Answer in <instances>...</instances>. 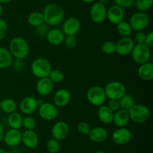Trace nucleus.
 I'll return each mask as SVG.
<instances>
[{
  "mask_svg": "<svg viewBox=\"0 0 153 153\" xmlns=\"http://www.w3.org/2000/svg\"><path fill=\"white\" fill-rule=\"evenodd\" d=\"M44 23L48 26H57L64 21V8L57 3H49L44 7L43 10Z\"/></svg>",
  "mask_w": 153,
  "mask_h": 153,
  "instance_id": "f257e3e1",
  "label": "nucleus"
},
{
  "mask_svg": "<svg viewBox=\"0 0 153 153\" xmlns=\"http://www.w3.org/2000/svg\"><path fill=\"white\" fill-rule=\"evenodd\" d=\"M8 50L13 58L16 59H25L29 54V44L25 38L22 37H14L10 40Z\"/></svg>",
  "mask_w": 153,
  "mask_h": 153,
  "instance_id": "f03ea898",
  "label": "nucleus"
},
{
  "mask_svg": "<svg viewBox=\"0 0 153 153\" xmlns=\"http://www.w3.org/2000/svg\"><path fill=\"white\" fill-rule=\"evenodd\" d=\"M31 72L35 77H47L52 70V64L47 58L44 57H38L32 61L31 64Z\"/></svg>",
  "mask_w": 153,
  "mask_h": 153,
  "instance_id": "7ed1b4c3",
  "label": "nucleus"
},
{
  "mask_svg": "<svg viewBox=\"0 0 153 153\" xmlns=\"http://www.w3.org/2000/svg\"><path fill=\"white\" fill-rule=\"evenodd\" d=\"M128 111L130 120L137 124L144 123L150 117L149 107L141 104H134Z\"/></svg>",
  "mask_w": 153,
  "mask_h": 153,
  "instance_id": "20e7f679",
  "label": "nucleus"
},
{
  "mask_svg": "<svg viewBox=\"0 0 153 153\" xmlns=\"http://www.w3.org/2000/svg\"><path fill=\"white\" fill-rule=\"evenodd\" d=\"M106 97L109 100H119L126 93V86L120 81L113 80L108 82L104 88Z\"/></svg>",
  "mask_w": 153,
  "mask_h": 153,
  "instance_id": "39448f33",
  "label": "nucleus"
},
{
  "mask_svg": "<svg viewBox=\"0 0 153 153\" xmlns=\"http://www.w3.org/2000/svg\"><path fill=\"white\" fill-rule=\"evenodd\" d=\"M131 55L134 62L138 64H144L150 62L151 48L145 44H137L134 45Z\"/></svg>",
  "mask_w": 153,
  "mask_h": 153,
  "instance_id": "423d86ee",
  "label": "nucleus"
},
{
  "mask_svg": "<svg viewBox=\"0 0 153 153\" xmlns=\"http://www.w3.org/2000/svg\"><path fill=\"white\" fill-rule=\"evenodd\" d=\"M86 96L90 104L98 107L104 104L107 99L104 88L99 86H94L88 88Z\"/></svg>",
  "mask_w": 153,
  "mask_h": 153,
  "instance_id": "0eeeda50",
  "label": "nucleus"
},
{
  "mask_svg": "<svg viewBox=\"0 0 153 153\" xmlns=\"http://www.w3.org/2000/svg\"><path fill=\"white\" fill-rule=\"evenodd\" d=\"M128 22L132 30L144 31L150 23V18L146 12L137 11L130 16Z\"/></svg>",
  "mask_w": 153,
  "mask_h": 153,
  "instance_id": "6e6552de",
  "label": "nucleus"
},
{
  "mask_svg": "<svg viewBox=\"0 0 153 153\" xmlns=\"http://www.w3.org/2000/svg\"><path fill=\"white\" fill-rule=\"evenodd\" d=\"M41 104V100H38L33 96H26L19 102V110L25 116H31L37 110Z\"/></svg>",
  "mask_w": 153,
  "mask_h": 153,
  "instance_id": "1a4fd4ad",
  "label": "nucleus"
},
{
  "mask_svg": "<svg viewBox=\"0 0 153 153\" xmlns=\"http://www.w3.org/2000/svg\"><path fill=\"white\" fill-rule=\"evenodd\" d=\"M37 111L40 118L47 122L53 121L58 117V107L50 102L42 103L38 106Z\"/></svg>",
  "mask_w": 153,
  "mask_h": 153,
  "instance_id": "9d476101",
  "label": "nucleus"
},
{
  "mask_svg": "<svg viewBox=\"0 0 153 153\" xmlns=\"http://www.w3.org/2000/svg\"><path fill=\"white\" fill-rule=\"evenodd\" d=\"M90 17L97 24L102 23L107 19V7L102 3L94 2L90 9Z\"/></svg>",
  "mask_w": 153,
  "mask_h": 153,
  "instance_id": "9b49d317",
  "label": "nucleus"
},
{
  "mask_svg": "<svg viewBox=\"0 0 153 153\" xmlns=\"http://www.w3.org/2000/svg\"><path fill=\"white\" fill-rule=\"evenodd\" d=\"M116 44V53L121 56H126L131 54L134 44L132 38L131 37H121Z\"/></svg>",
  "mask_w": 153,
  "mask_h": 153,
  "instance_id": "f8f14e48",
  "label": "nucleus"
},
{
  "mask_svg": "<svg viewBox=\"0 0 153 153\" xmlns=\"http://www.w3.org/2000/svg\"><path fill=\"white\" fill-rule=\"evenodd\" d=\"M2 141L9 147L17 146L22 142V131L19 129H8L4 132Z\"/></svg>",
  "mask_w": 153,
  "mask_h": 153,
  "instance_id": "ddd939ff",
  "label": "nucleus"
},
{
  "mask_svg": "<svg viewBox=\"0 0 153 153\" xmlns=\"http://www.w3.org/2000/svg\"><path fill=\"white\" fill-rule=\"evenodd\" d=\"M81 26H82L81 22L78 18L75 17V16H70L63 22L61 30L65 34V36H76L80 31Z\"/></svg>",
  "mask_w": 153,
  "mask_h": 153,
  "instance_id": "4468645a",
  "label": "nucleus"
},
{
  "mask_svg": "<svg viewBox=\"0 0 153 153\" xmlns=\"http://www.w3.org/2000/svg\"><path fill=\"white\" fill-rule=\"evenodd\" d=\"M132 136L131 131L126 127L118 128L112 134V140L117 145L123 146L128 143Z\"/></svg>",
  "mask_w": 153,
  "mask_h": 153,
  "instance_id": "2eb2a0df",
  "label": "nucleus"
},
{
  "mask_svg": "<svg viewBox=\"0 0 153 153\" xmlns=\"http://www.w3.org/2000/svg\"><path fill=\"white\" fill-rule=\"evenodd\" d=\"M52 137L61 141L66 139L70 134V126L64 121H58L53 124L51 130Z\"/></svg>",
  "mask_w": 153,
  "mask_h": 153,
  "instance_id": "dca6fc26",
  "label": "nucleus"
},
{
  "mask_svg": "<svg viewBox=\"0 0 153 153\" xmlns=\"http://www.w3.org/2000/svg\"><path fill=\"white\" fill-rule=\"evenodd\" d=\"M125 10L124 8L117 4H113L107 8V20L114 25H117L124 20Z\"/></svg>",
  "mask_w": 153,
  "mask_h": 153,
  "instance_id": "f3484780",
  "label": "nucleus"
},
{
  "mask_svg": "<svg viewBox=\"0 0 153 153\" xmlns=\"http://www.w3.org/2000/svg\"><path fill=\"white\" fill-rule=\"evenodd\" d=\"M71 100V92L67 88H60L53 97L54 104L58 108H62L69 104Z\"/></svg>",
  "mask_w": 153,
  "mask_h": 153,
  "instance_id": "a211bd4d",
  "label": "nucleus"
},
{
  "mask_svg": "<svg viewBox=\"0 0 153 153\" xmlns=\"http://www.w3.org/2000/svg\"><path fill=\"white\" fill-rule=\"evenodd\" d=\"M46 38L48 43L52 46H59L62 44L65 39V34L63 31L58 28H52L49 29L46 34Z\"/></svg>",
  "mask_w": 153,
  "mask_h": 153,
  "instance_id": "6ab92c4d",
  "label": "nucleus"
},
{
  "mask_svg": "<svg viewBox=\"0 0 153 153\" xmlns=\"http://www.w3.org/2000/svg\"><path fill=\"white\" fill-rule=\"evenodd\" d=\"M22 142L26 148L34 149L39 144V137L34 130H25L22 133Z\"/></svg>",
  "mask_w": 153,
  "mask_h": 153,
  "instance_id": "aec40b11",
  "label": "nucleus"
},
{
  "mask_svg": "<svg viewBox=\"0 0 153 153\" xmlns=\"http://www.w3.org/2000/svg\"><path fill=\"white\" fill-rule=\"evenodd\" d=\"M36 90L42 96H48L53 92L54 83L49 77L40 78L36 83Z\"/></svg>",
  "mask_w": 153,
  "mask_h": 153,
  "instance_id": "412c9836",
  "label": "nucleus"
},
{
  "mask_svg": "<svg viewBox=\"0 0 153 153\" xmlns=\"http://www.w3.org/2000/svg\"><path fill=\"white\" fill-rule=\"evenodd\" d=\"M88 135L89 139L92 142L95 143H101L108 139V133L105 128L97 126L94 128H91Z\"/></svg>",
  "mask_w": 153,
  "mask_h": 153,
  "instance_id": "4be33fe9",
  "label": "nucleus"
},
{
  "mask_svg": "<svg viewBox=\"0 0 153 153\" xmlns=\"http://www.w3.org/2000/svg\"><path fill=\"white\" fill-rule=\"evenodd\" d=\"M99 120L105 124H109L113 122L114 112L112 111L107 105H102L99 106L97 110Z\"/></svg>",
  "mask_w": 153,
  "mask_h": 153,
  "instance_id": "5701e85b",
  "label": "nucleus"
},
{
  "mask_svg": "<svg viewBox=\"0 0 153 153\" xmlns=\"http://www.w3.org/2000/svg\"><path fill=\"white\" fill-rule=\"evenodd\" d=\"M130 118L128 111L126 110L119 109L117 111L114 112V115L113 123L117 128L126 127L129 123Z\"/></svg>",
  "mask_w": 153,
  "mask_h": 153,
  "instance_id": "b1692460",
  "label": "nucleus"
},
{
  "mask_svg": "<svg viewBox=\"0 0 153 153\" xmlns=\"http://www.w3.org/2000/svg\"><path fill=\"white\" fill-rule=\"evenodd\" d=\"M139 78L144 81H151L153 79V63L151 62L140 64L137 69Z\"/></svg>",
  "mask_w": 153,
  "mask_h": 153,
  "instance_id": "393cba45",
  "label": "nucleus"
},
{
  "mask_svg": "<svg viewBox=\"0 0 153 153\" xmlns=\"http://www.w3.org/2000/svg\"><path fill=\"white\" fill-rule=\"evenodd\" d=\"M13 58L8 49L0 46V70L7 69L12 66Z\"/></svg>",
  "mask_w": 153,
  "mask_h": 153,
  "instance_id": "a878e982",
  "label": "nucleus"
},
{
  "mask_svg": "<svg viewBox=\"0 0 153 153\" xmlns=\"http://www.w3.org/2000/svg\"><path fill=\"white\" fill-rule=\"evenodd\" d=\"M22 119H23V117L22 114L15 111L12 113L8 114L7 121L10 128L20 130L21 128L22 127Z\"/></svg>",
  "mask_w": 153,
  "mask_h": 153,
  "instance_id": "bb28decb",
  "label": "nucleus"
},
{
  "mask_svg": "<svg viewBox=\"0 0 153 153\" xmlns=\"http://www.w3.org/2000/svg\"><path fill=\"white\" fill-rule=\"evenodd\" d=\"M17 109V104L16 100L12 98H4L0 101V110L6 114H10L15 112Z\"/></svg>",
  "mask_w": 153,
  "mask_h": 153,
  "instance_id": "cd10ccee",
  "label": "nucleus"
},
{
  "mask_svg": "<svg viewBox=\"0 0 153 153\" xmlns=\"http://www.w3.org/2000/svg\"><path fill=\"white\" fill-rule=\"evenodd\" d=\"M27 21H28V23L34 28L42 25V24L44 23V18H43V13L40 11H37V10L31 12L28 16Z\"/></svg>",
  "mask_w": 153,
  "mask_h": 153,
  "instance_id": "c85d7f7f",
  "label": "nucleus"
},
{
  "mask_svg": "<svg viewBox=\"0 0 153 153\" xmlns=\"http://www.w3.org/2000/svg\"><path fill=\"white\" fill-rule=\"evenodd\" d=\"M117 26V32L121 37H130L133 30L130 26L129 22L123 20Z\"/></svg>",
  "mask_w": 153,
  "mask_h": 153,
  "instance_id": "c756f323",
  "label": "nucleus"
},
{
  "mask_svg": "<svg viewBox=\"0 0 153 153\" xmlns=\"http://www.w3.org/2000/svg\"><path fill=\"white\" fill-rule=\"evenodd\" d=\"M119 104L120 109L128 110L136 103L132 95L126 93L120 99H119Z\"/></svg>",
  "mask_w": 153,
  "mask_h": 153,
  "instance_id": "7c9ffc66",
  "label": "nucleus"
},
{
  "mask_svg": "<svg viewBox=\"0 0 153 153\" xmlns=\"http://www.w3.org/2000/svg\"><path fill=\"white\" fill-rule=\"evenodd\" d=\"M153 0H135L134 5L138 11L146 12L152 7Z\"/></svg>",
  "mask_w": 153,
  "mask_h": 153,
  "instance_id": "2f4dec72",
  "label": "nucleus"
},
{
  "mask_svg": "<svg viewBox=\"0 0 153 153\" xmlns=\"http://www.w3.org/2000/svg\"><path fill=\"white\" fill-rule=\"evenodd\" d=\"M48 77L50 79V80L55 83H61L64 80V74L61 70H58V69H52L49 72Z\"/></svg>",
  "mask_w": 153,
  "mask_h": 153,
  "instance_id": "473e14b6",
  "label": "nucleus"
},
{
  "mask_svg": "<svg viewBox=\"0 0 153 153\" xmlns=\"http://www.w3.org/2000/svg\"><path fill=\"white\" fill-rule=\"evenodd\" d=\"M61 148V144L58 140L52 137L46 142V149L49 153H58Z\"/></svg>",
  "mask_w": 153,
  "mask_h": 153,
  "instance_id": "72a5a7b5",
  "label": "nucleus"
},
{
  "mask_svg": "<svg viewBox=\"0 0 153 153\" xmlns=\"http://www.w3.org/2000/svg\"><path fill=\"white\" fill-rule=\"evenodd\" d=\"M102 51L106 55H114L116 53V44L111 40H107L102 45Z\"/></svg>",
  "mask_w": 153,
  "mask_h": 153,
  "instance_id": "f704fd0d",
  "label": "nucleus"
},
{
  "mask_svg": "<svg viewBox=\"0 0 153 153\" xmlns=\"http://www.w3.org/2000/svg\"><path fill=\"white\" fill-rule=\"evenodd\" d=\"M36 124H37V122H36L35 118L31 116H25V117H23L22 127L25 130H34Z\"/></svg>",
  "mask_w": 153,
  "mask_h": 153,
  "instance_id": "c9c22d12",
  "label": "nucleus"
},
{
  "mask_svg": "<svg viewBox=\"0 0 153 153\" xmlns=\"http://www.w3.org/2000/svg\"><path fill=\"white\" fill-rule=\"evenodd\" d=\"M8 32V25L4 20L0 18V41L4 40Z\"/></svg>",
  "mask_w": 153,
  "mask_h": 153,
  "instance_id": "e433bc0d",
  "label": "nucleus"
},
{
  "mask_svg": "<svg viewBox=\"0 0 153 153\" xmlns=\"http://www.w3.org/2000/svg\"><path fill=\"white\" fill-rule=\"evenodd\" d=\"M91 128L90 124L86 122H80L77 124V130L80 134L83 135H88L91 130Z\"/></svg>",
  "mask_w": 153,
  "mask_h": 153,
  "instance_id": "4c0bfd02",
  "label": "nucleus"
},
{
  "mask_svg": "<svg viewBox=\"0 0 153 153\" xmlns=\"http://www.w3.org/2000/svg\"><path fill=\"white\" fill-rule=\"evenodd\" d=\"M64 43L68 49H74L77 45V38L74 35L65 36Z\"/></svg>",
  "mask_w": 153,
  "mask_h": 153,
  "instance_id": "58836bf2",
  "label": "nucleus"
},
{
  "mask_svg": "<svg viewBox=\"0 0 153 153\" xmlns=\"http://www.w3.org/2000/svg\"><path fill=\"white\" fill-rule=\"evenodd\" d=\"M146 35V34L143 31H136L132 38L134 44H144Z\"/></svg>",
  "mask_w": 153,
  "mask_h": 153,
  "instance_id": "ea45409f",
  "label": "nucleus"
},
{
  "mask_svg": "<svg viewBox=\"0 0 153 153\" xmlns=\"http://www.w3.org/2000/svg\"><path fill=\"white\" fill-rule=\"evenodd\" d=\"M115 4L120 6L123 8H129L132 7L135 0H113Z\"/></svg>",
  "mask_w": 153,
  "mask_h": 153,
  "instance_id": "a19ab883",
  "label": "nucleus"
},
{
  "mask_svg": "<svg viewBox=\"0 0 153 153\" xmlns=\"http://www.w3.org/2000/svg\"><path fill=\"white\" fill-rule=\"evenodd\" d=\"M49 31L48 28V26L46 25L45 23L42 24V25L39 26L35 28V32L37 35L39 36H46V33Z\"/></svg>",
  "mask_w": 153,
  "mask_h": 153,
  "instance_id": "79ce46f5",
  "label": "nucleus"
},
{
  "mask_svg": "<svg viewBox=\"0 0 153 153\" xmlns=\"http://www.w3.org/2000/svg\"><path fill=\"white\" fill-rule=\"evenodd\" d=\"M107 106H108L112 111H114V112H116L118 110L120 109V107L119 100H109Z\"/></svg>",
  "mask_w": 153,
  "mask_h": 153,
  "instance_id": "37998d69",
  "label": "nucleus"
},
{
  "mask_svg": "<svg viewBox=\"0 0 153 153\" xmlns=\"http://www.w3.org/2000/svg\"><path fill=\"white\" fill-rule=\"evenodd\" d=\"M12 66H13L15 70H16V71H21V70H23L24 66L25 65H24L23 60L16 59L15 61L13 62Z\"/></svg>",
  "mask_w": 153,
  "mask_h": 153,
  "instance_id": "c03bdc74",
  "label": "nucleus"
},
{
  "mask_svg": "<svg viewBox=\"0 0 153 153\" xmlns=\"http://www.w3.org/2000/svg\"><path fill=\"white\" fill-rule=\"evenodd\" d=\"M144 44L149 48H152L153 46V32H149L147 33L146 35V38H145Z\"/></svg>",
  "mask_w": 153,
  "mask_h": 153,
  "instance_id": "a18cd8bd",
  "label": "nucleus"
},
{
  "mask_svg": "<svg viewBox=\"0 0 153 153\" xmlns=\"http://www.w3.org/2000/svg\"><path fill=\"white\" fill-rule=\"evenodd\" d=\"M4 126L3 124L0 122V142L2 141L3 140V136H4Z\"/></svg>",
  "mask_w": 153,
  "mask_h": 153,
  "instance_id": "49530a36",
  "label": "nucleus"
},
{
  "mask_svg": "<svg viewBox=\"0 0 153 153\" xmlns=\"http://www.w3.org/2000/svg\"><path fill=\"white\" fill-rule=\"evenodd\" d=\"M82 2L85 3V4H92L94 3L96 0H81Z\"/></svg>",
  "mask_w": 153,
  "mask_h": 153,
  "instance_id": "de8ad7c7",
  "label": "nucleus"
},
{
  "mask_svg": "<svg viewBox=\"0 0 153 153\" xmlns=\"http://www.w3.org/2000/svg\"><path fill=\"white\" fill-rule=\"evenodd\" d=\"M99 2L102 3L104 5H107L109 2V0H99Z\"/></svg>",
  "mask_w": 153,
  "mask_h": 153,
  "instance_id": "09e8293b",
  "label": "nucleus"
},
{
  "mask_svg": "<svg viewBox=\"0 0 153 153\" xmlns=\"http://www.w3.org/2000/svg\"><path fill=\"white\" fill-rule=\"evenodd\" d=\"M12 0H0V4H7V3L10 2Z\"/></svg>",
  "mask_w": 153,
  "mask_h": 153,
  "instance_id": "8fccbe9b",
  "label": "nucleus"
},
{
  "mask_svg": "<svg viewBox=\"0 0 153 153\" xmlns=\"http://www.w3.org/2000/svg\"><path fill=\"white\" fill-rule=\"evenodd\" d=\"M2 14H3V7H2V4H0V18H1Z\"/></svg>",
  "mask_w": 153,
  "mask_h": 153,
  "instance_id": "3c124183",
  "label": "nucleus"
},
{
  "mask_svg": "<svg viewBox=\"0 0 153 153\" xmlns=\"http://www.w3.org/2000/svg\"><path fill=\"white\" fill-rule=\"evenodd\" d=\"M0 153H9L7 150L4 149V148H0Z\"/></svg>",
  "mask_w": 153,
  "mask_h": 153,
  "instance_id": "603ef678",
  "label": "nucleus"
},
{
  "mask_svg": "<svg viewBox=\"0 0 153 153\" xmlns=\"http://www.w3.org/2000/svg\"><path fill=\"white\" fill-rule=\"evenodd\" d=\"M94 153H106V152H104V151H102V150H99V151L95 152Z\"/></svg>",
  "mask_w": 153,
  "mask_h": 153,
  "instance_id": "864d4df0",
  "label": "nucleus"
},
{
  "mask_svg": "<svg viewBox=\"0 0 153 153\" xmlns=\"http://www.w3.org/2000/svg\"><path fill=\"white\" fill-rule=\"evenodd\" d=\"M0 112H1V110H0Z\"/></svg>",
  "mask_w": 153,
  "mask_h": 153,
  "instance_id": "5fc2aeb1",
  "label": "nucleus"
},
{
  "mask_svg": "<svg viewBox=\"0 0 153 153\" xmlns=\"http://www.w3.org/2000/svg\"><path fill=\"white\" fill-rule=\"evenodd\" d=\"M121 153H123V152H121Z\"/></svg>",
  "mask_w": 153,
  "mask_h": 153,
  "instance_id": "6e6d98bb",
  "label": "nucleus"
}]
</instances>
